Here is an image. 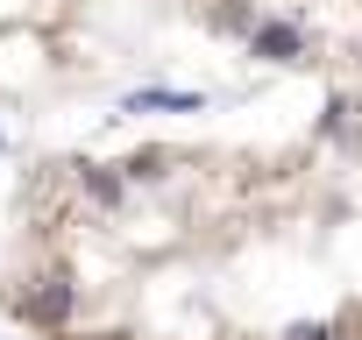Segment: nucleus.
<instances>
[{
    "label": "nucleus",
    "mask_w": 362,
    "mask_h": 340,
    "mask_svg": "<svg viewBox=\"0 0 362 340\" xmlns=\"http://www.w3.org/2000/svg\"><path fill=\"white\" fill-rule=\"evenodd\" d=\"M107 64L100 0H0V99L57 107Z\"/></svg>",
    "instance_id": "3"
},
{
    "label": "nucleus",
    "mask_w": 362,
    "mask_h": 340,
    "mask_svg": "<svg viewBox=\"0 0 362 340\" xmlns=\"http://www.w3.org/2000/svg\"><path fill=\"white\" fill-rule=\"evenodd\" d=\"M320 128H327L334 142L362 149V64H355L341 85H327V114H320Z\"/></svg>",
    "instance_id": "4"
},
{
    "label": "nucleus",
    "mask_w": 362,
    "mask_h": 340,
    "mask_svg": "<svg viewBox=\"0 0 362 340\" xmlns=\"http://www.w3.org/2000/svg\"><path fill=\"white\" fill-rule=\"evenodd\" d=\"M192 36L242 64L313 78L320 92L362 64V0H163Z\"/></svg>",
    "instance_id": "2"
},
{
    "label": "nucleus",
    "mask_w": 362,
    "mask_h": 340,
    "mask_svg": "<svg viewBox=\"0 0 362 340\" xmlns=\"http://www.w3.org/2000/svg\"><path fill=\"white\" fill-rule=\"evenodd\" d=\"M0 319L29 340H362V149L142 135L22 163Z\"/></svg>",
    "instance_id": "1"
}]
</instances>
